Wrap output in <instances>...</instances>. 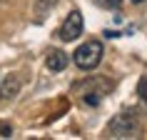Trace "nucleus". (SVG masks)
Masks as SVG:
<instances>
[{
    "mask_svg": "<svg viewBox=\"0 0 147 140\" xmlns=\"http://www.w3.org/2000/svg\"><path fill=\"white\" fill-rule=\"evenodd\" d=\"M55 3H57V0H38V5H35V15H38V20H42V18H45V13L53 8Z\"/></svg>",
    "mask_w": 147,
    "mask_h": 140,
    "instance_id": "6",
    "label": "nucleus"
},
{
    "mask_svg": "<svg viewBox=\"0 0 147 140\" xmlns=\"http://www.w3.org/2000/svg\"><path fill=\"white\" fill-rule=\"evenodd\" d=\"M102 55H105V48L100 40H87L72 53V63L80 70H95L102 63Z\"/></svg>",
    "mask_w": 147,
    "mask_h": 140,
    "instance_id": "2",
    "label": "nucleus"
},
{
    "mask_svg": "<svg viewBox=\"0 0 147 140\" xmlns=\"http://www.w3.org/2000/svg\"><path fill=\"white\" fill-rule=\"evenodd\" d=\"M92 3H97V5L105 8V10H117L122 5V0H92Z\"/></svg>",
    "mask_w": 147,
    "mask_h": 140,
    "instance_id": "8",
    "label": "nucleus"
},
{
    "mask_svg": "<svg viewBox=\"0 0 147 140\" xmlns=\"http://www.w3.org/2000/svg\"><path fill=\"white\" fill-rule=\"evenodd\" d=\"M137 95H140V100L147 105V75L140 78V83H137Z\"/></svg>",
    "mask_w": 147,
    "mask_h": 140,
    "instance_id": "7",
    "label": "nucleus"
},
{
    "mask_svg": "<svg viewBox=\"0 0 147 140\" xmlns=\"http://www.w3.org/2000/svg\"><path fill=\"white\" fill-rule=\"evenodd\" d=\"M67 63H70V58H67V53H62V50H50L47 58H45L47 70H53V73L65 70V68H67Z\"/></svg>",
    "mask_w": 147,
    "mask_h": 140,
    "instance_id": "4",
    "label": "nucleus"
},
{
    "mask_svg": "<svg viewBox=\"0 0 147 140\" xmlns=\"http://www.w3.org/2000/svg\"><path fill=\"white\" fill-rule=\"evenodd\" d=\"M132 3H145V0H132Z\"/></svg>",
    "mask_w": 147,
    "mask_h": 140,
    "instance_id": "10",
    "label": "nucleus"
},
{
    "mask_svg": "<svg viewBox=\"0 0 147 140\" xmlns=\"http://www.w3.org/2000/svg\"><path fill=\"white\" fill-rule=\"evenodd\" d=\"M140 133H142V120H140L137 110H122L107 125L110 138H140Z\"/></svg>",
    "mask_w": 147,
    "mask_h": 140,
    "instance_id": "1",
    "label": "nucleus"
},
{
    "mask_svg": "<svg viewBox=\"0 0 147 140\" xmlns=\"http://www.w3.org/2000/svg\"><path fill=\"white\" fill-rule=\"evenodd\" d=\"M0 133H3V135H5V138H10V133H13V130H10L8 125H5V128H0Z\"/></svg>",
    "mask_w": 147,
    "mask_h": 140,
    "instance_id": "9",
    "label": "nucleus"
},
{
    "mask_svg": "<svg viewBox=\"0 0 147 140\" xmlns=\"http://www.w3.org/2000/svg\"><path fill=\"white\" fill-rule=\"evenodd\" d=\"M20 85H23V80L18 78V75L5 78V80H3V85H0V100H13V98L20 93Z\"/></svg>",
    "mask_w": 147,
    "mask_h": 140,
    "instance_id": "5",
    "label": "nucleus"
},
{
    "mask_svg": "<svg viewBox=\"0 0 147 140\" xmlns=\"http://www.w3.org/2000/svg\"><path fill=\"white\" fill-rule=\"evenodd\" d=\"M82 28H85V20H82V13L80 10H70L67 18L62 20V25L57 28V38L62 43H70V40H78L82 35Z\"/></svg>",
    "mask_w": 147,
    "mask_h": 140,
    "instance_id": "3",
    "label": "nucleus"
}]
</instances>
